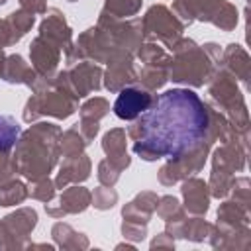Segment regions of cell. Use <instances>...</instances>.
<instances>
[{
  "label": "cell",
  "instance_id": "1",
  "mask_svg": "<svg viewBox=\"0 0 251 251\" xmlns=\"http://www.w3.org/2000/svg\"><path fill=\"white\" fill-rule=\"evenodd\" d=\"M137 122L133 151L153 157H180L194 149L208 129V114L196 92L171 88L157 96Z\"/></svg>",
  "mask_w": 251,
  "mask_h": 251
},
{
  "label": "cell",
  "instance_id": "2",
  "mask_svg": "<svg viewBox=\"0 0 251 251\" xmlns=\"http://www.w3.org/2000/svg\"><path fill=\"white\" fill-rule=\"evenodd\" d=\"M151 104V96L141 88H124L116 102H114V114L122 120H135L141 112H145Z\"/></svg>",
  "mask_w": 251,
  "mask_h": 251
},
{
  "label": "cell",
  "instance_id": "3",
  "mask_svg": "<svg viewBox=\"0 0 251 251\" xmlns=\"http://www.w3.org/2000/svg\"><path fill=\"white\" fill-rule=\"evenodd\" d=\"M18 135H20V126L16 124V120L0 114V151L10 149L16 143Z\"/></svg>",
  "mask_w": 251,
  "mask_h": 251
}]
</instances>
